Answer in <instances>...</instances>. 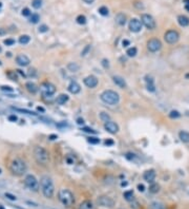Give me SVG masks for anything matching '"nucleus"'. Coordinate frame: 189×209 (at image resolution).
I'll return each mask as SVG.
<instances>
[{
	"instance_id": "44",
	"label": "nucleus",
	"mask_w": 189,
	"mask_h": 209,
	"mask_svg": "<svg viewBox=\"0 0 189 209\" xmlns=\"http://www.w3.org/2000/svg\"><path fill=\"white\" fill-rule=\"evenodd\" d=\"M5 197H7V199L11 201H16V199H17L15 195H13V194L11 193H5Z\"/></svg>"
},
{
	"instance_id": "24",
	"label": "nucleus",
	"mask_w": 189,
	"mask_h": 209,
	"mask_svg": "<svg viewBox=\"0 0 189 209\" xmlns=\"http://www.w3.org/2000/svg\"><path fill=\"white\" fill-rule=\"evenodd\" d=\"M179 137L183 143H189V132L186 131H181L179 133Z\"/></svg>"
},
{
	"instance_id": "30",
	"label": "nucleus",
	"mask_w": 189,
	"mask_h": 209,
	"mask_svg": "<svg viewBox=\"0 0 189 209\" xmlns=\"http://www.w3.org/2000/svg\"><path fill=\"white\" fill-rule=\"evenodd\" d=\"M98 12H99V14H101L102 16H107L109 14V11H108V9H107L106 6H101V8H99Z\"/></svg>"
},
{
	"instance_id": "38",
	"label": "nucleus",
	"mask_w": 189,
	"mask_h": 209,
	"mask_svg": "<svg viewBox=\"0 0 189 209\" xmlns=\"http://www.w3.org/2000/svg\"><path fill=\"white\" fill-rule=\"evenodd\" d=\"M87 141L90 143V144L96 145V144H99V143H100V139H98V137H88V139H87Z\"/></svg>"
},
{
	"instance_id": "1",
	"label": "nucleus",
	"mask_w": 189,
	"mask_h": 209,
	"mask_svg": "<svg viewBox=\"0 0 189 209\" xmlns=\"http://www.w3.org/2000/svg\"><path fill=\"white\" fill-rule=\"evenodd\" d=\"M40 187L42 191L43 195L46 199H52L54 197V192H55V187H54V183H53L52 178L49 176H42L40 180Z\"/></svg>"
},
{
	"instance_id": "32",
	"label": "nucleus",
	"mask_w": 189,
	"mask_h": 209,
	"mask_svg": "<svg viewBox=\"0 0 189 209\" xmlns=\"http://www.w3.org/2000/svg\"><path fill=\"white\" fill-rule=\"evenodd\" d=\"M100 118L103 120L104 123H107V122H109V120H110V116L107 113H105V112H101V113H100Z\"/></svg>"
},
{
	"instance_id": "37",
	"label": "nucleus",
	"mask_w": 189,
	"mask_h": 209,
	"mask_svg": "<svg viewBox=\"0 0 189 209\" xmlns=\"http://www.w3.org/2000/svg\"><path fill=\"white\" fill-rule=\"evenodd\" d=\"M82 131H84V132H86V133H92V134H96V133H97V131H95L94 129L89 128V127H83Z\"/></svg>"
},
{
	"instance_id": "17",
	"label": "nucleus",
	"mask_w": 189,
	"mask_h": 209,
	"mask_svg": "<svg viewBox=\"0 0 189 209\" xmlns=\"http://www.w3.org/2000/svg\"><path fill=\"white\" fill-rule=\"evenodd\" d=\"M67 89H68V91H70L72 94H78V93L81 91V87H80L79 83H76V81H72V83L68 85Z\"/></svg>"
},
{
	"instance_id": "31",
	"label": "nucleus",
	"mask_w": 189,
	"mask_h": 209,
	"mask_svg": "<svg viewBox=\"0 0 189 209\" xmlns=\"http://www.w3.org/2000/svg\"><path fill=\"white\" fill-rule=\"evenodd\" d=\"M32 5L34 9H40L42 6V0H33L32 1Z\"/></svg>"
},
{
	"instance_id": "33",
	"label": "nucleus",
	"mask_w": 189,
	"mask_h": 209,
	"mask_svg": "<svg viewBox=\"0 0 189 209\" xmlns=\"http://www.w3.org/2000/svg\"><path fill=\"white\" fill-rule=\"evenodd\" d=\"M77 22L79 23V25H85L86 23V17L83 15H79L78 17H77Z\"/></svg>"
},
{
	"instance_id": "28",
	"label": "nucleus",
	"mask_w": 189,
	"mask_h": 209,
	"mask_svg": "<svg viewBox=\"0 0 189 209\" xmlns=\"http://www.w3.org/2000/svg\"><path fill=\"white\" fill-rule=\"evenodd\" d=\"M138 53V50L136 46H131V48H129V49L126 51V54H127V56H129V57H134V56L137 55Z\"/></svg>"
},
{
	"instance_id": "20",
	"label": "nucleus",
	"mask_w": 189,
	"mask_h": 209,
	"mask_svg": "<svg viewBox=\"0 0 189 209\" xmlns=\"http://www.w3.org/2000/svg\"><path fill=\"white\" fill-rule=\"evenodd\" d=\"M25 88L28 90V92L32 93V94H35L38 91V87L36 86V83H32V81H28V83H25Z\"/></svg>"
},
{
	"instance_id": "12",
	"label": "nucleus",
	"mask_w": 189,
	"mask_h": 209,
	"mask_svg": "<svg viewBox=\"0 0 189 209\" xmlns=\"http://www.w3.org/2000/svg\"><path fill=\"white\" fill-rule=\"evenodd\" d=\"M83 83H84V85H85L87 88L94 89V88H96V87L98 86V83H99V81H98V78L96 76H94V75H89V76L84 78Z\"/></svg>"
},
{
	"instance_id": "45",
	"label": "nucleus",
	"mask_w": 189,
	"mask_h": 209,
	"mask_svg": "<svg viewBox=\"0 0 189 209\" xmlns=\"http://www.w3.org/2000/svg\"><path fill=\"white\" fill-rule=\"evenodd\" d=\"M28 76H36V71H35V69H30V70L28 71Z\"/></svg>"
},
{
	"instance_id": "7",
	"label": "nucleus",
	"mask_w": 189,
	"mask_h": 209,
	"mask_svg": "<svg viewBox=\"0 0 189 209\" xmlns=\"http://www.w3.org/2000/svg\"><path fill=\"white\" fill-rule=\"evenodd\" d=\"M141 22H142V25H145L148 30H153V29H156L157 27L156 20H155L153 16L149 15V14H143V15L141 16Z\"/></svg>"
},
{
	"instance_id": "26",
	"label": "nucleus",
	"mask_w": 189,
	"mask_h": 209,
	"mask_svg": "<svg viewBox=\"0 0 189 209\" xmlns=\"http://www.w3.org/2000/svg\"><path fill=\"white\" fill-rule=\"evenodd\" d=\"M30 41H31V37L28 35H22V36L19 37V43L20 44H28Z\"/></svg>"
},
{
	"instance_id": "47",
	"label": "nucleus",
	"mask_w": 189,
	"mask_h": 209,
	"mask_svg": "<svg viewBox=\"0 0 189 209\" xmlns=\"http://www.w3.org/2000/svg\"><path fill=\"white\" fill-rule=\"evenodd\" d=\"M104 144L106 145V146H113V139H106V141H104Z\"/></svg>"
},
{
	"instance_id": "50",
	"label": "nucleus",
	"mask_w": 189,
	"mask_h": 209,
	"mask_svg": "<svg viewBox=\"0 0 189 209\" xmlns=\"http://www.w3.org/2000/svg\"><path fill=\"white\" fill-rule=\"evenodd\" d=\"M9 120H11V122H16V120H17V116H16V115H9Z\"/></svg>"
},
{
	"instance_id": "14",
	"label": "nucleus",
	"mask_w": 189,
	"mask_h": 209,
	"mask_svg": "<svg viewBox=\"0 0 189 209\" xmlns=\"http://www.w3.org/2000/svg\"><path fill=\"white\" fill-rule=\"evenodd\" d=\"M104 128H105V130H106L107 132L111 133V134H115V133H117L119 131L118 124H116L115 122H111V120L104 124Z\"/></svg>"
},
{
	"instance_id": "34",
	"label": "nucleus",
	"mask_w": 189,
	"mask_h": 209,
	"mask_svg": "<svg viewBox=\"0 0 189 209\" xmlns=\"http://www.w3.org/2000/svg\"><path fill=\"white\" fill-rule=\"evenodd\" d=\"M151 209H165L164 205L161 203H158V202H155V203L151 204V206H150Z\"/></svg>"
},
{
	"instance_id": "52",
	"label": "nucleus",
	"mask_w": 189,
	"mask_h": 209,
	"mask_svg": "<svg viewBox=\"0 0 189 209\" xmlns=\"http://www.w3.org/2000/svg\"><path fill=\"white\" fill-rule=\"evenodd\" d=\"M77 124H78V125H83V124H84V120H83V118H78V120H77Z\"/></svg>"
},
{
	"instance_id": "19",
	"label": "nucleus",
	"mask_w": 189,
	"mask_h": 209,
	"mask_svg": "<svg viewBox=\"0 0 189 209\" xmlns=\"http://www.w3.org/2000/svg\"><path fill=\"white\" fill-rule=\"evenodd\" d=\"M79 209H96V206H95V204L92 203V201L86 200L80 204Z\"/></svg>"
},
{
	"instance_id": "58",
	"label": "nucleus",
	"mask_w": 189,
	"mask_h": 209,
	"mask_svg": "<svg viewBox=\"0 0 189 209\" xmlns=\"http://www.w3.org/2000/svg\"><path fill=\"white\" fill-rule=\"evenodd\" d=\"M1 5H2V3H1V2H0V8H1Z\"/></svg>"
},
{
	"instance_id": "3",
	"label": "nucleus",
	"mask_w": 189,
	"mask_h": 209,
	"mask_svg": "<svg viewBox=\"0 0 189 209\" xmlns=\"http://www.w3.org/2000/svg\"><path fill=\"white\" fill-rule=\"evenodd\" d=\"M9 169H11V172L14 175H17V176H21L26 172V165L22 160L20 158H15V160L12 161L11 163V166H9Z\"/></svg>"
},
{
	"instance_id": "46",
	"label": "nucleus",
	"mask_w": 189,
	"mask_h": 209,
	"mask_svg": "<svg viewBox=\"0 0 189 209\" xmlns=\"http://www.w3.org/2000/svg\"><path fill=\"white\" fill-rule=\"evenodd\" d=\"M102 66H103L104 68H109V62L107 59H103L102 60Z\"/></svg>"
},
{
	"instance_id": "39",
	"label": "nucleus",
	"mask_w": 189,
	"mask_h": 209,
	"mask_svg": "<svg viewBox=\"0 0 189 209\" xmlns=\"http://www.w3.org/2000/svg\"><path fill=\"white\" fill-rule=\"evenodd\" d=\"M145 81H146L147 85H155V81H153V78L151 76H148L147 75L146 77H145Z\"/></svg>"
},
{
	"instance_id": "9",
	"label": "nucleus",
	"mask_w": 189,
	"mask_h": 209,
	"mask_svg": "<svg viewBox=\"0 0 189 209\" xmlns=\"http://www.w3.org/2000/svg\"><path fill=\"white\" fill-rule=\"evenodd\" d=\"M98 205H100L102 207H106V208H113L115 206V201L109 197H106V195H102V197H99L97 200Z\"/></svg>"
},
{
	"instance_id": "51",
	"label": "nucleus",
	"mask_w": 189,
	"mask_h": 209,
	"mask_svg": "<svg viewBox=\"0 0 189 209\" xmlns=\"http://www.w3.org/2000/svg\"><path fill=\"white\" fill-rule=\"evenodd\" d=\"M184 2H185V9L189 12V0H184Z\"/></svg>"
},
{
	"instance_id": "2",
	"label": "nucleus",
	"mask_w": 189,
	"mask_h": 209,
	"mask_svg": "<svg viewBox=\"0 0 189 209\" xmlns=\"http://www.w3.org/2000/svg\"><path fill=\"white\" fill-rule=\"evenodd\" d=\"M34 157L40 165H46L49 161V152L41 146H36L34 148Z\"/></svg>"
},
{
	"instance_id": "53",
	"label": "nucleus",
	"mask_w": 189,
	"mask_h": 209,
	"mask_svg": "<svg viewBox=\"0 0 189 209\" xmlns=\"http://www.w3.org/2000/svg\"><path fill=\"white\" fill-rule=\"evenodd\" d=\"M122 44H123V46H129V41H128V40H126V39H124V40H123Z\"/></svg>"
},
{
	"instance_id": "56",
	"label": "nucleus",
	"mask_w": 189,
	"mask_h": 209,
	"mask_svg": "<svg viewBox=\"0 0 189 209\" xmlns=\"http://www.w3.org/2000/svg\"><path fill=\"white\" fill-rule=\"evenodd\" d=\"M38 111H42V112H44V109H43V108L38 107Z\"/></svg>"
},
{
	"instance_id": "57",
	"label": "nucleus",
	"mask_w": 189,
	"mask_h": 209,
	"mask_svg": "<svg viewBox=\"0 0 189 209\" xmlns=\"http://www.w3.org/2000/svg\"><path fill=\"white\" fill-rule=\"evenodd\" d=\"M0 209H5V208H4L3 206H0Z\"/></svg>"
},
{
	"instance_id": "59",
	"label": "nucleus",
	"mask_w": 189,
	"mask_h": 209,
	"mask_svg": "<svg viewBox=\"0 0 189 209\" xmlns=\"http://www.w3.org/2000/svg\"><path fill=\"white\" fill-rule=\"evenodd\" d=\"M0 52H1V48H0Z\"/></svg>"
},
{
	"instance_id": "16",
	"label": "nucleus",
	"mask_w": 189,
	"mask_h": 209,
	"mask_svg": "<svg viewBox=\"0 0 189 209\" xmlns=\"http://www.w3.org/2000/svg\"><path fill=\"white\" fill-rule=\"evenodd\" d=\"M143 178L146 182H148V183H151V184H153V182H155V178H156V171H155L153 169L147 170V171H145V172H144Z\"/></svg>"
},
{
	"instance_id": "43",
	"label": "nucleus",
	"mask_w": 189,
	"mask_h": 209,
	"mask_svg": "<svg viewBox=\"0 0 189 209\" xmlns=\"http://www.w3.org/2000/svg\"><path fill=\"white\" fill-rule=\"evenodd\" d=\"M22 15L23 16H30L31 15V11H30V9L24 8V9L22 10Z\"/></svg>"
},
{
	"instance_id": "48",
	"label": "nucleus",
	"mask_w": 189,
	"mask_h": 209,
	"mask_svg": "<svg viewBox=\"0 0 189 209\" xmlns=\"http://www.w3.org/2000/svg\"><path fill=\"white\" fill-rule=\"evenodd\" d=\"M138 189H139V191L143 192V191L145 190V186H144L143 184H139V185H138Z\"/></svg>"
},
{
	"instance_id": "60",
	"label": "nucleus",
	"mask_w": 189,
	"mask_h": 209,
	"mask_svg": "<svg viewBox=\"0 0 189 209\" xmlns=\"http://www.w3.org/2000/svg\"><path fill=\"white\" fill-rule=\"evenodd\" d=\"M0 173H1V170H0Z\"/></svg>"
},
{
	"instance_id": "10",
	"label": "nucleus",
	"mask_w": 189,
	"mask_h": 209,
	"mask_svg": "<svg viewBox=\"0 0 189 209\" xmlns=\"http://www.w3.org/2000/svg\"><path fill=\"white\" fill-rule=\"evenodd\" d=\"M162 48L161 41L157 38H153V39L148 40L147 42V49L149 50L150 52H158L159 50Z\"/></svg>"
},
{
	"instance_id": "54",
	"label": "nucleus",
	"mask_w": 189,
	"mask_h": 209,
	"mask_svg": "<svg viewBox=\"0 0 189 209\" xmlns=\"http://www.w3.org/2000/svg\"><path fill=\"white\" fill-rule=\"evenodd\" d=\"M83 1H84L85 3H87V4H92V3L94 2L95 0H83Z\"/></svg>"
},
{
	"instance_id": "18",
	"label": "nucleus",
	"mask_w": 189,
	"mask_h": 209,
	"mask_svg": "<svg viewBox=\"0 0 189 209\" xmlns=\"http://www.w3.org/2000/svg\"><path fill=\"white\" fill-rule=\"evenodd\" d=\"M113 83H116L118 87H120V88H122V89L126 88V81L124 80V78H123V77L116 75V76L113 77Z\"/></svg>"
},
{
	"instance_id": "49",
	"label": "nucleus",
	"mask_w": 189,
	"mask_h": 209,
	"mask_svg": "<svg viewBox=\"0 0 189 209\" xmlns=\"http://www.w3.org/2000/svg\"><path fill=\"white\" fill-rule=\"evenodd\" d=\"M1 90H3V91H11V92L13 91V89L11 87H5V86L1 87Z\"/></svg>"
},
{
	"instance_id": "40",
	"label": "nucleus",
	"mask_w": 189,
	"mask_h": 209,
	"mask_svg": "<svg viewBox=\"0 0 189 209\" xmlns=\"http://www.w3.org/2000/svg\"><path fill=\"white\" fill-rule=\"evenodd\" d=\"M47 31H49V27H47V25H40V27H39V32H40V33H45V32H47Z\"/></svg>"
},
{
	"instance_id": "25",
	"label": "nucleus",
	"mask_w": 189,
	"mask_h": 209,
	"mask_svg": "<svg viewBox=\"0 0 189 209\" xmlns=\"http://www.w3.org/2000/svg\"><path fill=\"white\" fill-rule=\"evenodd\" d=\"M67 69L70 71V72H78L80 70V66L76 62H70L67 65Z\"/></svg>"
},
{
	"instance_id": "21",
	"label": "nucleus",
	"mask_w": 189,
	"mask_h": 209,
	"mask_svg": "<svg viewBox=\"0 0 189 209\" xmlns=\"http://www.w3.org/2000/svg\"><path fill=\"white\" fill-rule=\"evenodd\" d=\"M178 22L181 27H188L189 25V18L185 15H180L178 17Z\"/></svg>"
},
{
	"instance_id": "13",
	"label": "nucleus",
	"mask_w": 189,
	"mask_h": 209,
	"mask_svg": "<svg viewBox=\"0 0 189 209\" xmlns=\"http://www.w3.org/2000/svg\"><path fill=\"white\" fill-rule=\"evenodd\" d=\"M142 29V22L140 20H138L137 18H132L129 21V30L134 33H138L141 31Z\"/></svg>"
},
{
	"instance_id": "4",
	"label": "nucleus",
	"mask_w": 189,
	"mask_h": 209,
	"mask_svg": "<svg viewBox=\"0 0 189 209\" xmlns=\"http://www.w3.org/2000/svg\"><path fill=\"white\" fill-rule=\"evenodd\" d=\"M58 197L60 202L63 204L65 207H72L75 203V197L74 194L70 192L68 189H61L59 191Z\"/></svg>"
},
{
	"instance_id": "36",
	"label": "nucleus",
	"mask_w": 189,
	"mask_h": 209,
	"mask_svg": "<svg viewBox=\"0 0 189 209\" xmlns=\"http://www.w3.org/2000/svg\"><path fill=\"white\" fill-rule=\"evenodd\" d=\"M39 20H40V17H39L38 14H32L31 19H30V21H31L32 23H37Z\"/></svg>"
},
{
	"instance_id": "35",
	"label": "nucleus",
	"mask_w": 189,
	"mask_h": 209,
	"mask_svg": "<svg viewBox=\"0 0 189 209\" xmlns=\"http://www.w3.org/2000/svg\"><path fill=\"white\" fill-rule=\"evenodd\" d=\"M180 116H181L180 112L177 110H172L170 113H169V117H170V118H179Z\"/></svg>"
},
{
	"instance_id": "5",
	"label": "nucleus",
	"mask_w": 189,
	"mask_h": 209,
	"mask_svg": "<svg viewBox=\"0 0 189 209\" xmlns=\"http://www.w3.org/2000/svg\"><path fill=\"white\" fill-rule=\"evenodd\" d=\"M101 99L107 104H117L120 100V96L113 90H106L101 94Z\"/></svg>"
},
{
	"instance_id": "29",
	"label": "nucleus",
	"mask_w": 189,
	"mask_h": 209,
	"mask_svg": "<svg viewBox=\"0 0 189 209\" xmlns=\"http://www.w3.org/2000/svg\"><path fill=\"white\" fill-rule=\"evenodd\" d=\"M159 191H160V185L156 184V183H153V184L150 185L149 192H151V193H158Z\"/></svg>"
},
{
	"instance_id": "11",
	"label": "nucleus",
	"mask_w": 189,
	"mask_h": 209,
	"mask_svg": "<svg viewBox=\"0 0 189 209\" xmlns=\"http://www.w3.org/2000/svg\"><path fill=\"white\" fill-rule=\"evenodd\" d=\"M41 90L44 95L51 96L56 92V87L51 83H43L41 86Z\"/></svg>"
},
{
	"instance_id": "27",
	"label": "nucleus",
	"mask_w": 189,
	"mask_h": 209,
	"mask_svg": "<svg viewBox=\"0 0 189 209\" xmlns=\"http://www.w3.org/2000/svg\"><path fill=\"white\" fill-rule=\"evenodd\" d=\"M123 197H124V199H125L126 201L130 202V201L134 200V191H132V190L125 191V192L123 193Z\"/></svg>"
},
{
	"instance_id": "23",
	"label": "nucleus",
	"mask_w": 189,
	"mask_h": 209,
	"mask_svg": "<svg viewBox=\"0 0 189 209\" xmlns=\"http://www.w3.org/2000/svg\"><path fill=\"white\" fill-rule=\"evenodd\" d=\"M67 100H68V96H67L66 94H60V95L57 97V99H56V102H57L58 104H64Z\"/></svg>"
},
{
	"instance_id": "8",
	"label": "nucleus",
	"mask_w": 189,
	"mask_h": 209,
	"mask_svg": "<svg viewBox=\"0 0 189 209\" xmlns=\"http://www.w3.org/2000/svg\"><path fill=\"white\" fill-rule=\"evenodd\" d=\"M179 38H180L179 33H178L177 31H173V30H169V31H167L165 33V36H164L165 41L167 43H169V44H173V43H176L178 40H179Z\"/></svg>"
},
{
	"instance_id": "41",
	"label": "nucleus",
	"mask_w": 189,
	"mask_h": 209,
	"mask_svg": "<svg viewBox=\"0 0 189 209\" xmlns=\"http://www.w3.org/2000/svg\"><path fill=\"white\" fill-rule=\"evenodd\" d=\"M14 43H15V40L12 39V38H9V39L4 40V44H6V46H13Z\"/></svg>"
},
{
	"instance_id": "42",
	"label": "nucleus",
	"mask_w": 189,
	"mask_h": 209,
	"mask_svg": "<svg viewBox=\"0 0 189 209\" xmlns=\"http://www.w3.org/2000/svg\"><path fill=\"white\" fill-rule=\"evenodd\" d=\"M89 50H90V46H86L85 48H84V50L81 52V56H85L86 54L89 52Z\"/></svg>"
},
{
	"instance_id": "22",
	"label": "nucleus",
	"mask_w": 189,
	"mask_h": 209,
	"mask_svg": "<svg viewBox=\"0 0 189 209\" xmlns=\"http://www.w3.org/2000/svg\"><path fill=\"white\" fill-rule=\"evenodd\" d=\"M116 22L119 25H124L126 23V16L123 13H119L116 16Z\"/></svg>"
},
{
	"instance_id": "55",
	"label": "nucleus",
	"mask_w": 189,
	"mask_h": 209,
	"mask_svg": "<svg viewBox=\"0 0 189 209\" xmlns=\"http://www.w3.org/2000/svg\"><path fill=\"white\" fill-rule=\"evenodd\" d=\"M58 139V136L57 135H51L49 136V139H52V141L53 139Z\"/></svg>"
},
{
	"instance_id": "15",
	"label": "nucleus",
	"mask_w": 189,
	"mask_h": 209,
	"mask_svg": "<svg viewBox=\"0 0 189 209\" xmlns=\"http://www.w3.org/2000/svg\"><path fill=\"white\" fill-rule=\"evenodd\" d=\"M16 62H17L20 67H28V66L31 64V60H30V58H28L26 55L20 54V55H18L16 57Z\"/></svg>"
},
{
	"instance_id": "6",
	"label": "nucleus",
	"mask_w": 189,
	"mask_h": 209,
	"mask_svg": "<svg viewBox=\"0 0 189 209\" xmlns=\"http://www.w3.org/2000/svg\"><path fill=\"white\" fill-rule=\"evenodd\" d=\"M24 184H25V186L30 189V190L35 191V192H37L40 188V184H39V182H38V180H37V178L32 174H28V175L25 176Z\"/></svg>"
}]
</instances>
